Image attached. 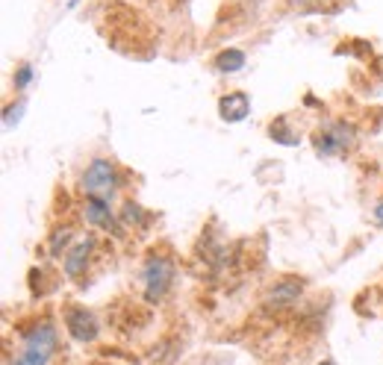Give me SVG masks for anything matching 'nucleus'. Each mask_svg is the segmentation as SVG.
<instances>
[{
  "label": "nucleus",
  "instance_id": "1",
  "mask_svg": "<svg viewBox=\"0 0 383 365\" xmlns=\"http://www.w3.org/2000/svg\"><path fill=\"white\" fill-rule=\"evenodd\" d=\"M59 348V333L54 321H36L21 339V356L12 365H47Z\"/></svg>",
  "mask_w": 383,
  "mask_h": 365
},
{
  "label": "nucleus",
  "instance_id": "2",
  "mask_svg": "<svg viewBox=\"0 0 383 365\" xmlns=\"http://www.w3.org/2000/svg\"><path fill=\"white\" fill-rule=\"evenodd\" d=\"M174 262L169 256H162V254H151L145 259V265H141V283H145V298L151 304H159L165 301V295L171 291L174 286Z\"/></svg>",
  "mask_w": 383,
  "mask_h": 365
},
{
  "label": "nucleus",
  "instance_id": "3",
  "mask_svg": "<svg viewBox=\"0 0 383 365\" xmlns=\"http://www.w3.org/2000/svg\"><path fill=\"white\" fill-rule=\"evenodd\" d=\"M354 139H357L354 124H348V121H342V118L324 121V124H319L316 133H313V144H316L319 156H339V154H345L354 144Z\"/></svg>",
  "mask_w": 383,
  "mask_h": 365
},
{
  "label": "nucleus",
  "instance_id": "4",
  "mask_svg": "<svg viewBox=\"0 0 383 365\" xmlns=\"http://www.w3.org/2000/svg\"><path fill=\"white\" fill-rule=\"evenodd\" d=\"M121 186V177H118V168L115 162L98 156V159H91L86 165V171L80 177V189L89 194V198H106L109 201V194Z\"/></svg>",
  "mask_w": 383,
  "mask_h": 365
},
{
  "label": "nucleus",
  "instance_id": "5",
  "mask_svg": "<svg viewBox=\"0 0 383 365\" xmlns=\"http://www.w3.org/2000/svg\"><path fill=\"white\" fill-rule=\"evenodd\" d=\"M62 319H65L68 336L74 339V342H80V345L94 342L98 333H101V321L94 319V312L86 309V306H65L62 309Z\"/></svg>",
  "mask_w": 383,
  "mask_h": 365
},
{
  "label": "nucleus",
  "instance_id": "6",
  "mask_svg": "<svg viewBox=\"0 0 383 365\" xmlns=\"http://www.w3.org/2000/svg\"><path fill=\"white\" fill-rule=\"evenodd\" d=\"M83 215H86V221L94 224V227H101L112 236H121V221H118V215L112 212L109 201L106 198H86V206H83Z\"/></svg>",
  "mask_w": 383,
  "mask_h": 365
},
{
  "label": "nucleus",
  "instance_id": "7",
  "mask_svg": "<svg viewBox=\"0 0 383 365\" xmlns=\"http://www.w3.org/2000/svg\"><path fill=\"white\" fill-rule=\"evenodd\" d=\"M304 295V283L298 277H280L269 291H266V306L269 309H286L295 306Z\"/></svg>",
  "mask_w": 383,
  "mask_h": 365
},
{
  "label": "nucleus",
  "instance_id": "8",
  "mask_svg": "<svg viewBox=\"0 0 383 365\" xmlns=\"http://www.w3.org/2000/svg\"><path fill=\"white\" fill-rule=\"evenodd\" d=\"M94 248H98V241H94V236H86L80 241H74L68 251H65V277L77 280L86 269H89V259L94 254Z\"/></svg>",
  "mask_w": 383,
  "mask_h": 365
},
{
  "label": "nucleus",
  "instance_id": "9",
  "mask_svg": "<svg viewBox=\"0 0 383 365\" xmlns=\"http://www.w3.org/2000/svg\"><path fill=\"white\" fill-rule=\"evenodd\" d=\"M248 112H251V101H248L245 91H230L219 101V115H222V121H227V124L245 121Z\"/></svg>",
  "mask_w": 383,
  "mask_h": 365
},
{
  "label": "nucleus",
  "instance_id": "10",
  "mask_svg": "<svg viewBox=\"0 0 383 365\" xmlns=\"http://www.w3.org/2000/svg\"><path fill=\"white\" fill-rule=\"evenodd\" d=\"M215 68L222 71V74H233V71H242L245 68V54L236 51V47H227V51H222L219 56H215Z\"/></svg>",
  "mask_w": 383,
  "mask_h": 365
},
{
  "label": "nucleus",
  "instance_id": "11",
  "mask_svg": "<svg viewBox=\"0 0 383 365\" xmlns=\"http://www.w3.org/2000/svg\"><path fill=\"white\" fill-rule=\"evenodd\" d=\"M118 221H121L124 227H141L148 221V212L141 209V204L139 201H127L124 204V209L118 212Z\"/></svg>",
  "mask_w": 383,
  "mask_h": 365
},
{
  "label": "nucleus",
  "instance_id": "12",
  "mask_svg": "<svg viewBox=\"0 0 383 365\" xmlns=\"http://www.w3.org/2000/svg\"><path fill=\"white\" fill-rule=\"evenodd\" d=\"M269 136L280 144H286V148H295V144H301V136L298 133H289V124H286V118H277L272 121V127H269Z\"/></svg>",
  "mask_w": 383,
  "mask_h": 365
},
{
  "label": "nucleus",
  "instance_id": "13",
  "mask_svg": "<svg viewBox=\"0 0 383 365\" xmlns=\"http://www.w3.org/2000/svg\"><path fill=\"white\" fill-rule=\"evenodd\" d=\"M71 236H74V230H71L68 224L65 227H56L51 233V239H47V254H51V256H62V251H68Z\"/></svg>",
  "mask_w": 383,
  "mask_h": 365
},
{
  "label": "nucleus",
  "instance_id": "14",
  "mask_svg": "<svg viewBox=\"0 0 383 365\" xmlns=\"http://www.w3.org/2000/svg\"><path fill=\"white\" fill-rule=\"evenodd\" d=\"M33 83V65L30 62H21L18 68H15V74H12V86L18 89V91H24Z\"/></svg>",
  "mask_w": 383,
  "mask_h": 365
},
{
  "label": "nucleus",
  "instance_id": "15",
  "mask_svg": "<svg viewBox=\"0 0 383 365\" xmlns=\"http://www.w3.org/2000/svg\"><path fill=\"white\" fill-rule=\"evenodd\" d=\"M24 118V101H18V104H9L6 109H4V127L6 130H12L18 121Z\"/></svg>",
  "mask_w": 383,
  "mask_h": 365
},
{
  "label": "nucleus",
  "instance_id": "16",
  "mask_svg": "<svg viewBox=\"0 0 383 365\" xmlns=\"http://www.w3.org/2000/svg\"><path fill=\"white\" fill-rule=\"evenodd\" d=\"M374 218H377V224L383 227V201H380V204L374 206Z\"/></svg>",
  "mask_w": 383,
  "mask_h": 365
},
{
  "label": "nucleus",
  "instance_id": "17",
  "mask_svg": "<svg viewBox=\"0 0 383 365\" xmlns=\"http://www.w3.org/2000/svg\"><path fill=\"white\" fill-rule=\"evenodd\" d=\"M319 365H337V362H333V359H324V362H319Z\"/></svg>",
  "mask_w": 383,
  "mask_h": 365
}]
</instances>
